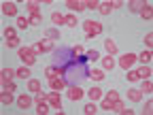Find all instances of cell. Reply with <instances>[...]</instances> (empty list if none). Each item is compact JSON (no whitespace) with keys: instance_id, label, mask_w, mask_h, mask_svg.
Listing matches in <instances>:
<instances>
[{"instance_id":"7bdbcfd3","label":"cell","mask_w":153,"mask_h":115,"mask_svg":"<svg viewBox=\"0 0 153 115\" xmlns=\"http://www.w3.org/2000/svg\"><path fill=\"white\" fill-rule=\"evenodd\" d=\"M111 105H113V100H106V98H104L100 107H102V109H106V111H111Z\"/></svg>"},{"instance_id":"1f68e13d","label":"cell","mask_w":153,"mask_h":115,"mask_svg":"<svg viewBox=\"0 0 153 115\" xmlns=\"http://www.w3.org/2000/svg\"><path fill=\"white\" fill-rule=\"evenodd\" d=\"M4 38H7V41H9V38H17V30L15 28H7L4 30Z\"/></svg>"},{"instance_id":"484cf974","label":"cell","mask_w":153,"mask_h":115,"mask_svg":"<svg viewBox=\"0 0 153 115\" xmlns=\"http://www.w3.org/2000/svg\"><path fill=\"white\" fill-rule=\"evenodd\" d=\"M140 15H143L145 19H151V17H153V9H151V4H147V2H145V7L140 9Z\"/></svg>"},{"instance_id":"8d00e7d4","label":"cell","mask_w":153,"mask_h":115,"mask_svg":"<svg viewBox=\"0 0 153 115\" xmlns=\"http://www.w3.org/2000/svg\"><path fill=\"white\" fill-rule=\"evenodd\" d=\"M85 55L89 58V60H98V58H100V53L96 51V49H89V51H85Z\"/></svg>"},{"instance_id":"7c38bea8","label":"cell","mask_w":153,"mask_h":115,"mask_svg":"<svg viewBox=\"0 0 153 115\" xmlns=\"http://www.w3.org/2000/svg\"><path fill=\"white\" fill-rule=\"evenodd\" d=\"M26 7H28L30 15H41V2H36V0H28Z\"/></svg>"},{"instance_id":"f546056e","label":"cell","mask_w":153,"mask_h":115,"mask_svg":"<svg viewBox=\"0 0 153 115\" xmlns=\"http://www.w3.org/2000/svg\"><path fill=\"white\" fill-rule=\"evenodd\" d=\"M51 22H53V24H66V19H64V15H60V13H53V15H51Z\"/></svg>"},{"instance_id":"ac0fdd59","label":"cell","mask_w":153,"mask_h":115,"mask_svg":"<svg viewBox=\"0 0 153 115\" xmlns=\"http://www.w3.org/2000/svg\"><path fill=\"white\" fill-rule=\"evenodd\" d=\"M28 92L38 94V92H41V81H38V79H30L28 81Z\"/></svg>"},{"instance_id":"5bb4252c","label":"cell","mask_w":153,"mask_h":115,"mask_svg":"<svg viewBox=\"0 0 153 115\" xmlns=\"http://www.w3.org/2000/svg\"><path fill=\"white\" fill-rule=\"evenodd\" d=\"M2 13L4 15H17V4L15 2H2Z\"/></svg>"},{"instance_id":"4dcf8cb0","label":"cell","mask_w":153,"mask_h":115,"mask_svg":"<svg viewBox=\"0 0 153 115\" xmlns=\"http://www.w3.org/2000/svg\"><path fill=\"white\" fill-rule=\"evenodd\" d=\"M64 19H66V26L68 28H74L76 26V17L74 15H64Z\"/></svg>"},{"instance_id":"2e32d148","label":"cell","mask_w":153,"mask_h":115,"mask_svg":"<svg viewBox=\"0 0 153 115\" xmlns=\"http://www.w3.org/2000/svg\"><path fill=\"white\" fill-rule=\"evenodd\" d=\"M45 38H49V41L60 38V30H57V28H47V30H45Z\"/></svg>"},{"instance_id":"d6a6232c","label":"cell","mask_w":153,"mask_h":115,"mask_svg":"<svg viewBox=\"0 0 153 115\" xmlns=\"http://www.w3.org/2000/svg\"><path fill=\"white\" fill-rule=\"evenodd\" d=\"M123 109V102L121 100H113V105H111V111H115V113H119Z\"/></svg>"},{"instance_id":"f1b7e54d","label":"cell","mask_w":153,"mask_h":115,"mask_svg":"<svg viewBox=\"0 0 153 115\" xmlns=\"http://www.w3.org/2000/svg\"><path fill=\"white\" fill-rule=\"evenodd\" d=\"M83 111H85L87 115H91V113H96V111H98V107H96V102L91 100L89 105H85V107H83Z\"/></svg>"},{"instance_id":"60d3db41","label":"cell","mask_w":153,"mask_h":115,"mask_svg":"<svg viewBox=\"0 0 153 115\" xmlns=\"http://www.w3.org/2000/svg\"><path fill=\"white\" fill-rule=\"evenodd\" d=\"M145 45H147V47L151 49V45H153V34H151V32H149V34L145 36Z\"/></svg>"},{"instance_id":"ee69618b","label":"cell","mask_w":153,"mask_h":115,"mask_svg":"<svg viewBox=\"0 0 153 115\" xmlns=\"http://www.w3.org/2000/svg\"><path fill=\"white\" fill-rule=\"evenodd\" d=\"M72 51H74V55H81V53H85V49H83L81 45H74V49H72Z\"/></svg>"},{"instance_id":"6da1fadb","label":"cell","mask_w":153,"mask_h":115,"mask_svg":"<svg viewBox=\"0 0 153 115\" xmlns=\"http://www.w3.org/2000/svg\"><path fill=\"white\" fill-rule=\"evenodd\" d=\"M19 60H22L26 66H32L36 62V51L32 47H19Z\"/></svg>"},{"instance_id":"ffe728a7","label":"cell","mask_w":153,"mask_h":115,"mask_svg":"<svg viewBox=\"0 0 153 115\" xmlns=\"http://www.w3.org/2000/svg\"><path fill=\"white\" fill-rule=\"evenodd\" d=\"M128 7H130V11H132V13H140V9L145 7V2H140V0H132Z\"/></svg>"},{"instance_id":"bcb514c9","label":"cell","mask_w":153,"mask_h":115,"mask_svg":"<svg viewBox=\"0 0 153 115\" xmlns=\"http://www.w3.org/2000/svg\"><path fill=\"white\" fill-rule=\"evenodd\" d=\"M4 90H9V92H15V83H7V85H4Z\"/></svg>"},{"instance_id":"4fadbf2b","label":"cell","mask_w":153,"mask_h":115,"mask_svg":"<svg viewBox=\"0 0 153 115\" xmlns=\"http://www.w3.org/2000/svg\"><path fill=\"white\" fill-rule=\"evenodd\" d=\"M128 98H130L132 102H140V100H143V92L136 90V87H132V90H128Z\"/></svg>"},{"instance_id":"9c48e42d","label":"cell","mask_w":153,"mask_h":115,"mask_svg":"<svg viewBox=\"0 0 153 115\" xmlns=\"http://www.w3.org/2000/svg\"><path fill=\"white\" fill-rule=\"evenodd\" d=\"M32 98H30V96L28 94H22V96H19V98H17V107L19 109H28V107H32Z\"/></svg>"},{"instance_id":"7a4b0ae2","label":"cell","mask_w":153,"mask_h":115,"mask_svg":"<svg viewBox=\"0 0 153 115\" xmlns=\"http://www.w3.org/2000/svg\"><path fill=\"white\" fill-rule=\"evenodd\" d=\"M83 30H85V38H94L96 34L102 32V24H98V22H83Z\"/></svg>"},{"instance_id":"e575fe53","label":"cell","mask_w":153,"mask_h":115,"mask_svg":"<svg viewBox=\"0 0 153 115\" xmlns=\"http://www.w3.org/2000/svg\"><path fill=\"white\" fill-rule=\"evenodd\" d=\"M41 22H43V15H30V24L32 26H38Z\"/></svg>"},{"instance_id":"e0dca14e","label":"cell","mask_w":153,"mask_h":115,"mask_svg":"<svg viewBox=\"0 0 153 115\" xmlns=\"http://www.w3.org/2000/svg\"><path fill=\"white\" fill-rule=\"evenodd\" d=\"M102 68H104V70H113V68H115V60H113V55L102 58Z\"/></svg>"},{"instance_id":"3957f363","label":"cell","mask_w":153,"mask_h":115,"mask_svg":"<svg viewBox=\"0 0 153 115\" xmlns=\"http://www.w3.org/2000/svg\"><path fill=\"white\" fill-rule=\"evenodd\" d=\"M32 49H34L36 53H43V51H53V41H49V38H43V41H38Z\"/></svg>"},{"instance_id":"8fae6325","label":"cell","mask_w":153,"mask_h":115,"mask_svg":"<svg viewBox=\"0 0 153 115\" xmlns=\"http://www.w3.org/2000/svg\"><path fill=\"white\" fill-rule=\"evenodd\" d=\"M68 98H70V100H81V98H83V90L76 87V85H74V87H68Z\"/></svg>"},{"instance_id":"603a6c76","label":"cell","mask_w":153,"mask_h":115,"mask_svg":"<svg viewBox=\"0 0 153 115\" xmlns=\"http://www.w3.org/2000/svg\"><path fill=\"white\" fill-rule=\"evenodd\" d=\"M30 68L28 66H22V68H17V77H19V79H30Z\"/></svg>"},{"instance_id":"836d02e7","label":"cell","mask_w":153,"mask_h":115,"mask_svg":"<svg viewBox=\"0 0 153 115\" xmlns=\"http://www.w3.org/2000/svg\"><path fill=\"white\" fill-rule=\"evenodd\" d=\"M138 70H128V81H138Z\"/></svg>"},{"instance_id":"d590c367","label":"cell","mask_w":153,"mask_h":115,"mask_svg":"<svg viewBox=\"0 0 153 115\" xmlns=\"http://www.w3.org/2000/svg\"><path fill=\"white\" fill-rule=\"evenodd\" d=\"M98 7H100L98 0H87V2H85V9H91V11H94V9H98Z\"/></svg>"},{"instance_id":"f6af8a7d","label":"cell","mask_w":153,"mask_h":115,"mask_svg":"<svg viewBox=\"0 0 153 115\" xmlns=\"http://www.w3.org/2000/svg\"><path fill=\"white\" fill-rule=\"evenodd\" d=\"M151 111H153V102H151V100H149V102H147V105H145V113H147V115H149V113H151Z\"/></svg>"},{"instance_id":"5b68a950","label":"cell","mask_w":153,"mask_h":115,"mask_svg":"<svg viewBox=\"0 0 153 115\" xmlns=\"http://www.w3.org/2000/svg\"><path fill=\"white\" fill-rule=\"evenodd\" d=\"M47 102L53 109H62V98H60V94H57V92H49L47 94Z\"/></svg>"},{"instance_id":"277c9868","label":"cell","mask_w":153,"mask_h":115,"mask_svg":"<svg viewBox=\"0 0 153 115\" xmlns=\"http://www.w3.org/2000/svg\"><path fill=\"white\" fill-rule=\"evenodd\" d=\"M134 62H136V55H134V53H126V55L119 58V66H121L123 70H130Z\"/></svg>"},{"instance_id":"52a82bcc","label":"cell","mask_w":153,"mask_h":115,"mask_svg":"<svg viewBox=\"0 0 153 115\" xmlns=\"http://www.w3.org/2000/svg\"><path fill=\"white\" fill-rule=\"evenodd\" d=\"M13 77H17V70H13V68H2V72H0V81H2V85H7V83H11Z\"/></svg>"},{"instance_id":"f35d334b","label":"cell","mask_w":153,"mask_h":115,"mask_svg":"<svg viewBox=\"0 0 153 115\" xmlns=\"http://www.w3.org/2000/svg\"><path fill=\"white\" fill-rule=\"evenodd\" d=\"M106 100H119V94H117V90H111V92L106 94Z\"/></svg>"},{"instance_id":"83f0119b","label":"cell","mask_w":153,"mask_h":115,"mask_svg":"<svg viewBox=\"0 0 153 115\" xmlns=\"http://www.w3.org/2000/svg\"><path fill=\"white\" fill-rule=\"evenodd\" d=\"M145 83H143V90L140 92H145V94H151L153 92V83H151V79H143Z\"/></svg>"},{"instance_id":"44dd1931","label":"cell","mask_w":153,"mask_h":115,"mask_svg":"<svg viewBox=\"0 0 153 115\" xmlns=\"http://www.w3.org/2000/svg\"><path fill=\"white\" fill-rule=\"evenodd\" d=\"M0 102H2V105H11L13 102V96H11L9 90H2V94H0Z\"/></svg>"},{"instance_id":"30bf717a","label":"cell","mask_w":153,"mask_h":115,"mask_svg":"<svg viewBox=\"0 0 153 115\" xmlns=\"http://www.w3.org/2000/svg\"><path fill=\"white\" fill-rule=\"evenodd\" d=\"M66 7L70 9V11H83L85 9V2H81V0H66Z\"/></svg>"},{"instance_id":"d4e9b609","label":"cell","mask_w":153,"mask_h":115,"mask_svg":"<svg viewBox=\"0 0 153 115\" xmlns=\"http://www.w3.org/2000/svg\"><path fill=\"white\" fill-rule=\"evenodd\" d=\"M151 58H153V55H151V51L147 49V51H143L140 55H136V60H140L143 64H149V62H151Z\"/></svg>"},{"instance_id":"74e56055","label":"cell","mask_w":153,"mask_h":115,"mask_svg":"<svg viewBox=\"0 0 153 115\" xmlns=\"http://www.w3.org/2000/svg\"><path fill=\"white\" fill-rule=\"evenodd\" d=\"M30 24V19H26V17H17V28H26Z\"/></svg>"},{"instance_id":"ab89813d","label":"cell","mask_w":153,"mask_h":115,"mask_svg":"<svg viewBox=\"0 0 153 115\" xmlns=\"http://www.w3.org/2000/svg\"><path fill=\"white\" fill-rule=\"evenodd\" d=\"M49 107H51V105L45 100L43 105H38V109H36V111H38V113H49Z\"/></svg>"},{"instance_id":"cb8c5ba5","label":"cell","mask_w":153,"mask_h":115,"mask_svg":"<svg viewBox=\"0 0 153 115\" xmlns=\"http://www.w3.org/2000/svg\"><path fill=\"white\" fill-rule=\"evenodd\" d=\"M98 11H100L102 15H108V13L113 11V2H111V0H108V2H102V4L98 7Z\"/></svg>"},{"instance_id":"7dc6e473","label":"cell","mask_w":153,"mask_h":115,"mask_svg":"<svg viewBox=\"0 0 153 115\" xmlns=\"http://www.w3.org/2000/svg\"><path fill=\"white\" fill-rule=\"evenodd\" d=\"M119 113H128V115H132V113H134V109H126V107H123Z\"/></svg>"},{"instance_id":"9a60e30c","label":"cell","mask_w":153,"mask_h":115,"mask_svg":"<svg viewBox=\"0 0 153 115\" xmlns=\"http://www.w3.org/2000/svg\"><path fill=\"white\" fill-rule=\"evenodd\" d=\"M87 96H89V100L96 102V100H100V98H102V90H100V87H91V90L87 92Z\"/></svg>"},{"instance_id":"4316f807","label":"cell","mask_w":153,"mask_h":115,"mask_svg":"<svg viewBox=\"0 0 153 115\" xmlns=\"http://www.w3.org/2000/svg\"><path fill=\"white\" fill-rule=\"evenodd\" d=\"M138 77H140V79H149V77H151V66L145 64V66L138 70Z\"/></svg>"},{"instance_id":"b9f144b4","label":"cell","mask_w":153,"mask_h":115,"mask_svg":"<svg viewBox=\"0 0 153 115\" xmlns=\"http://www.w3.org/2000/svg\"><path fill=\"white\" fill-rule=\"evenodd\" d=\"M7 45H9V47H19V38H9Z\"/></svg>"},{"instance_id":"7402d4cb","label":"cell","mask_w":153,"mask_h":115,"mask_svg":"<svg viewBox=\"0 0 153 115\" xmlns=\"http://www.w3.org/2000/svg\"><path fill=\"white\" fill-rule=\"evenodd\" d=\"M89 77H91L94 81H102L104 77H106V75H104V70H100V68H96V70H91V72H89Z\"/></svg>"},{"instance_id":"ba28073f","label":"cell","mask_w":153,"mask_h":115,"mask_svg":"<svg viewBox=\"0 0 153 115\" xmlns=\"http://www.w3.org/2000/svg\"><path fill=\"white\" fill-rule=\"evenodd\" d=\"M49 87H51V92H62V90H66V81L62 79H51L49 81Z\"/></svg>"},{"instance_id":"8992f818","label":"cell","mask_w":153,"mask_h":115,"mask_svg":"<svg viewBox=\"0 0 153 115\" xmlns=\"http://www.w3.org/2000/svg\"><path fill=\"white\" fill-rule=\"evenodd\" d=\"M64 72H66L64 68H55V66H49V68L45 70V77H47V79L51 81V79H60V77H62Z\"/></svg>"},{"instance_id":"d6986e66","label":"cell","mask_w":153,"mask_h":115,"mask_svg":"<svg viewBox=\"0 0 153 115\" xmlns=\"http://www.w3.org/2000/svg\"><path fill=\"white\" fill-rule=\"evenodd\" d=\"M104 49L108 51V55H115V53H117V45H115V41H111V38H108V41H104Z\"/></svg>"}]
</instances>
